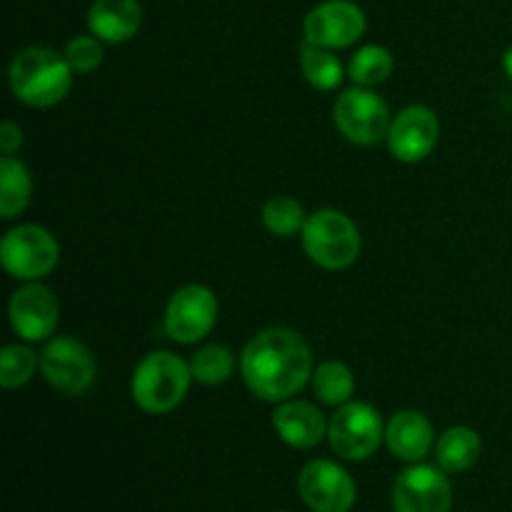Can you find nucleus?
Masks as SVG:
<instances>
[{
	"label": "nucleus",
	"mask_w": 512,
	"mask_h": 512,
	"mask_svg": "<svg viewBox=\"0 0 512 512\" xmlns=\"http://www.w3.org/2000/svg\"><path fill=\"white\" fill-rule=\"evenodd\" d=\"M240 373L250 393L268 403L298 395L313 378L308 340L290 328H268L248 340L240 355Z\"/></svg>",
	"instance_id": "obj_1"
},
{
	"label": "nucleus",
	"mask_w": 512,
	"mask_h": 512,
	"mask_svg": "<svg viewBox=\"0 0 512 512\" xmlns=\"http://www.w3.org/2000/svg\"><path fill=\"white\" fill-rule=\"evenodd\" d=\"M8 80L20 103L30 108H53L73 88V68L65 55L55 53L53 48L33 45L15 55Z\"/></svg>",
	"instance_id": "obj_2"
},
{
	"label": "nucleus",
	"mask_w": 512,
	"mask_h": 512,
	"mask_svg": "<svg viewBox=\"0 0 512 512\" xmlns=\"http://www.w3.org/2000/svg\"><path fill=\"white\" fill-rule=\"evenodd\" d=\"M190 380H193L190 363L168 350H158V353L145 355L138 363L130 393L140 410L150 415H165L183 403Z\"/></svg>",
	"instance_id": "obj_3"
},
{
	"label": "nucleus",
	"mask_w": 512,
	"mask_h": 512,
	"mask_svg": "<svg viewBox=\"0 0 512 512\" xmlns=\"http://www.w3.org/2000/svg\"><path fill=\"white\" fill-rule=\"evenodd\" d=\"M300 238L308 258L325 270L350 268L363 248L358 225L333 208L315 210L313 215H308Z\"/></svg>",
	"instance_id": "obj_4"
},
{
	"label": "nucleus",
	"mask_w": 512,
	"mask_h": 512,
	"mask_svg": "<svg viewBox=\"0 0 512 512\" xmlns=\"http://www.w3.org/2000/svg\"><path fill=\"white\" fill-rule=\"evenodd\" d=\"M328 438L335 455L360 463V460L375 455V450L383 443V418L373 405L363 403V400H348L345 405H338L335 415L330 418Z\"/></svg>",
	"instance_id": "obj_5"
},
{
	"label": "nucleus",
	"mask_w": 512,
	"mask_h": 512,
	"mask_svg": "<svg viewBox=\"0 0 512 512\" xmlns=\"http://www.w3.org/2000/svg\"><path fill=\"white\" fill-rule=\"evenodd\" d=\"M335 128L355 145H375L390 133V108L378 93L355 85L348 88L333 105Z\"/></svg>",
	"instance_id": "obj_6"
},
{
	"label": "nucleus",
	"mask_w": 512,
	"mask_h": 512,
	"mask_svg": "<svg viewBox=\"0 0 512 512\" xmlns=\"http://www.w3.org/2000/svg\"><path fill=\"white\" fill-rule=\"evenodd\" d=\"M60 260V245L53 233L40 225H18L0 243V263L13 278L40 280L53 273Z\"/></svg>",
	"instance_id": "obj_7"
},
{
	"label": "nucleus",
	"mask_w": 512,
	"mask_h": 512,
	"mask_svg": "<svg viewBox=\"0 0 512 512\" xmlns=\"http://www.w3.org/2000/svg\"><path fill=\"white\" fill-rule=\"evenodd\" d=\"M95 358L73 338H55L40 353V373L45 383L63 395H83L95 383Z\"/></svg>",
	"instance_id": "obj_8"
},
{
	"label": "nucleus",
	"mask_w": 512,
	"mask_h": 512,
	"mask_svg": "<svg viewBox=\"0 0 512 512\" xmlns=\"http://www.w3.org/2000/svg\"><path fill=\"white\" fill-rule=\"evenodd\" d=\"M218 298L205 285H185L175 290L165 308V333L175 343L193 345L203 340L218 323Z\"/></svg>",
	"instance_id": "obj_9"
},
{
	"label": "nucleus",
	"mask_w": 512,
	"mask_h": 512,
	"mask_svg": "<svg viewBox=\"0 0 512 512\" xmlns=\"http://www.w3.org/2000/svg\"><path fill=\"white\" fill-rule=\"evenodd\" d=\"M305 43L338 50L358 43L365 33V13L353 0H325L315 5L303 23Z\"/></svg>",
	"instance_id": "obj_10"
},
{
	"label": "nucleus",
	"mask_w": 512,
	"mask_h": 512,
	"mask_svg": "<svg viewBox=\"0 0 512 512\" xmlns=\"http://www.w3.org/2000/svg\"><path fill=\"white\" fill-rule=\"evenodd\" d=\"M298 493L313 512H348L355 505V480L333 460H313L300 470Z\"/></svg>",
	"instance_id": "obj_11"
},
{
	"label": "nucleus",
	"mask_w": 512,
	"mask_h": 512,
	"mask_svg": "<svg viewBox=\"0 0 512 512\" xmlns=\"http://www.w3.org/2000/svg\"><path fill=\"white\" fill-rule=\"evenodd\" d=\"M443 468L413 465L398 475L393 485L395 512H450L453 488Z\"/></svg>",
	"instance_id": "obj_12"
},
{
	"label": "nucleus",
	"mask_w": 512,
	"mask_h": 512,
	"mask_svg": "<svg viewBox=\"0 0 512 512\" xmlns=\"http://www.w3.org/2000/svg\"><path fill=\"white\" fill-rule=\"evenodd\" d=\"M10 325L15 333L28 343H40L55 335L60 323V305L53 290L30 280L28 285L18 288L8 305Z\"/></svg>",
	"instance_id": "obj_13"
},
{
	"label": "nucleus",
	"mask_w": 512,
	"mask_h": 512,
	"mask_svg": "<svg viewBox=\"0 0 512 512\" xmlns=\"http://www.w3.org/2000/svg\"><path fill=\"white\" fill-rule=\"evenodd\" d=\"M440 138V120L428 105H408L390 123L388 148L400 163H420L435 150Z\"/></svg>",
	"instance_id": "obj_14"
},
{
	"label": "nucleus",
	"mask_w": 512,
	"mask_h": 512,
	"mask_svg": "<svg viewBox=\"0 0 512 512\" xmlns=\"http://www.w3.org/2000/svg\"><path fill=\"white\" fill-rule=\"evenodd\" d=\"M328 425L323 410L308 400H283L273 413V428L278 438L298 450L315 448L328 433Z\"/></svg>",
	"instance_id": "obj_15"
},
{
	"label": "nucleus",
	"mask_w": 512,
	"mask_h": 512,
	"mask_svg": "<svg viewBox=\"0 0 512 512\" xmlns=\"http://www.w3.org/2000/svg\"><path fill=\"white\" fill-rule=\"evenodd\" d=\"M88 28L103 43H128L143 28L138 0H95L88 10Z\"/></svg>",
	"instance_id": "obj_16"
},
{
	"label": "nucleus",
	"mask_w": 512,
	"mask_h": 512,
	"mask_svg": "<svg viewBox=\"0 0 512 512\" xmlns=\"http://www.w3.org/2000/svg\"><path fill=\"white\" fill-rule=\"evenodd\" d=\"M433 425L418 410H400L385 425V443L390 453L405 463H420L433 448Z\"/></svg>",
	"instance_id": "obj_17"
},
{
	"label": "nucleus",
	"mask_w": 512,
	"mask_h": 512,
	"mask_svg": "<svg viewBox=\"0 0 512 512\" xmlns=\"http://www.w3.org/2000/svg\"><path fill=\"white\" fill-rule=\"evenodd\" d=\"M480 450H483L480 435L473 428L455 425L440 435L438 445H435V458L445 473H465L478 463Z\"/></svg>",
	"instance_id": "obj_18"
},
{
	"label": "nucleus",
	"mask_w": 512,
	"mask_h": 512,
	"mask_svg": "<svg viewBox=\"0 0 512 512\" xmlns=\"http://www.w3.org/2000/svg\"><path fill=\"white\" fill-rule=\"evenodd\" d=\"M33 195V180L23 160L13 155H3L0 160V215L5 220H13L23 213Z\"/></svg>",
	"instance_id": "obj_19"
},
{
	"label": "nucleus",
	"mask_w": 512,
	"mask_h": 512,
	"mask_svg": "<svg viewBox=\"0 0 512 512\" xmlns=\"http://www.w3.org/2000/svg\"><path fill=\"white\" fill-rule=\"evenodd\" d=\"M313 390L325 405H345L355 393L353 370L338 360H325L313 370Z\"/></svg>",
	"instance_id": "obj_20"
},
{
	"label": "nucleus",
	"mask_w": 512,
	"mask_h": 512,
	"mask_svg": "<svg viewBox=\"0 0 512 512\" xmlns=\"http://www.w3.org/2000/svg\"><path fill=\"white\" fill-rule=\"evenodd\" d=\"M300 68H303L305 80L318 90H333L343 80V63L338 55L313 43H305L300 50Z\"/></svg>",
	"instance_id": "obj_21"
},
{
	"label": "nucleus",
	"mask_w": 512,
	"mask_h": 512,
	"mask_svg": "<svg viewBox=\"0 0 512 512\" xmlns=\"http://www.w3.org/2000/svg\"><path fill=\"white\" fill-rule=\"evenodd\" d=\"M393 65V55H390L388 48H383V45H363L350 60L348 75L353 78L355 85L375 88V85L385 83L390 78Z\"/></svg>",
	"instance_id": "obj_22"
},
{
	"label": "nucleus",
	"mask_w": 512,
	"mask_h": 512,
	"mask_svg": "<svg viewBox=\"0 0 512 512\" xmlns=\"http://www.w3.org/2000/svg\"><path fill=\"white\" fill-rule=\"evenodd\" d=\"M305 210L290 195H273L268 203L263 205V223L265 228L280 238H293V235L303 233L305 225Z\"/></svg>",
	"instance_id": "obj_23"
},
{
	"label": "nucleus",
	"mask_w": 512,
	"mask_h": 512,
	"mask_svg": "<svg viewBox=\"0 0 512 512\" xmlns=\"http://www.w3.org/2000/svg\"><path fill=\"white\" fill-rule=\"evenodd\" d=\"M190 370H193V380H198V383L220 385L233 375L235 355L225 345H205L193 355Z\"/></svg>",
	"instance_id": "obj_24"
},
{
	"label": "nucleus",
	"mask_w": 512,
	"mask_h": 512,
	"mask_svg": "<svg viewBox=\"0 0 512 512\" xmlns=\"http://www.w3.org/2000/svg\"><path fill=\"white\" fill-rule=\"evenodd\" d=\"M40 358L25 345H5L0 353V383L5 390L23 388L38 370Z\"/></svg>",
	"instance_id": "obj_25"
},
{
	"label": "nucleus",
	"mask_w": 512,
	"mask_h": 512,
	"mask_svg": "<svg viewBox=\"0 0 512 512\" xmlns=\"http://www.w3.org/2000/svg\"><path fill=\"white\" fill-rule=\"evenodd\" d=\"M103 40L95 35H78L65 45V60L73 68V73H93L103 63Z\"/></svg>",
	"instance_id": "obj_26"
},
{
	"label": "nucleus",
	"mask_w": 512,
	"mask_h": 512,
	"mask_svg": "<svg viewBox=\"0 0 512 512\" xmlns=\"http://www.w3.org/2000/svg\"><path fill=\"white\" fill-rule=\"evenodd\" d=\"M20 145H23V130L13 120H5L0 125V150H3V155H15Z\"/></svg>",
	"instance_id": "obj_27"
},
{
	"label": "nucleus",
	"mask_w": 512,
	"mask_h": 512,
	"mask_svg": "<svg viewBox=\"0 0 512 512\" xmlns=\"http://www.w3.org/2000/svg\"><path fill=\"white\" fill-rule=\"evenodd\" d=\"M503 68H505V73H508L512 78V45L508 50H505V55H503Z\"/></svg>",
	"instance_id": "obj_28"
}]
</instances>
